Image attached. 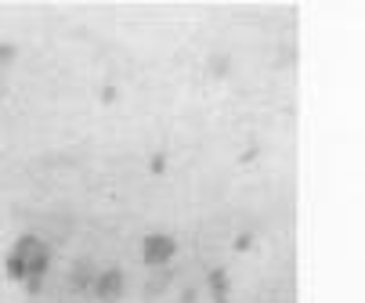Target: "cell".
Wrapping results in <instances>:
<instances>
[{
	"instance_id": "cell-1",
	"label": "cell",
	"mask_w": 365,
	"mask_h": 303,
	"mask_svg": "<svg viewBox=\"0 0 365 303\" xmlns=\"http://www.w3.org/2000/svg\"><path fill=\"white\" fill-rule=\"evenodd\" d=\"M11 257H19V264L26 271V285H29V292H36L40 289V278H43V271L51 264V249L36 235H22L15 242V249H11Z\"/></svg>"
},
{
	"instance_id": "cell-2",
	"label": "cell",
	"mask_w": 365,
	"mask_h": 303,
	"mask_svg": "<svg viewBox=\"0 0 365 303\" xmlns=\"http://www.w3.org/2000/svg\"><path fill=\"white\" fill-rule=\"evenodd\" d=\"M174 253H178V242L170 238V235H148L145 238V245H141V257H145V264L148 267H167L170 260H174Z\"/></svg>"
},
{
	"instance_id": "cell-3",
	"label": "cell",
	"mask_w": 365,
	"mask_h": 303,
	"mask_svg": "<svg viewBox=\"0 0 365 303\" xmlns=\"http://www.w3.org/2000/svg\"><path fill=\"white\" fill-rule=\"evenodd\" d=\"M91 292H94L101 303L120 299V292H123V275H120V271H106V275H98V278H94V285H91Z\"/></svg>"
},
{
	"instance_id": "cell-4",
	"label": "cell",
	"mask_w": 365,
	"mask_h": 303,
	"mask_svg": "<svg viewBox=\"0 0 365 303\" xmlns=\"http://www.w3.org/2000/svg\"><path fill=\"white\" fill-rule=\"evenodd\" d=\"M210 289L217 292V299H225V292H228V278H225V271H214V275H210Z\"/></svg>"
},
{
	"instance_id": "cell-5",
	"label": "cell",
	"mask_w": 365,
	"mask_h": 303,
	"mask_svg": "<svg viewBox=\"0 0 365 303\" xmlns=\"http://www.w3.org/2000/svg\"><path fill=\"white\" fill-rule=\"evenodd\" d=\"M15 58V47H8V43H0V65H8Z\"/></svg>"
},
{
	"instance_id": "cell-6",
	"label": "cell",
	"mask_w": 365,
	"mask_h": 303,
	"mask_svg": "<svg viewBox=\"0 0 365 303\" xmlns=\"http://www.w3.org/2000/svg\"><path fill=\"white\" fill-rule=\"evenodd\" d=\"M163 166H167V159H163V156H152V174H160Z\"/></svg>"
}]
</instances>
